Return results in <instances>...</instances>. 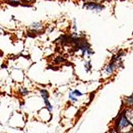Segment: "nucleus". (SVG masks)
I'll list each match as a JSON object with an SVG mask.
<instances>
[{"instance_id":"obj_11","label":"nucleus","mask_w":133,"mask_h":133,"mask_svg":"<svg viewBox=\"0 0 133 133\" xmlns=\"http://www.w3.org/2000/svg\"><path fill=\"white\" fill-rule=\"evenodd\" d=\"M130 133H133V131H132V132H130Z\"/></svg>"},{"instance_id":"obj_5","label":"nucleus","mask_w":133,"mask_h":133,"mask_svg":"<svg viewBox=\"0 0 133 133\" xmlns=\"http://www.w3.org/2000/svg\"><path fill=\"white\" fill-rule=\"evenodd\" d=\"M124 103H125V105L128 108H132L133 107V94L124 98Z\"/></svg>"},{"instance_id":"obj_7","label":"nucleus","mask_w":133,"mask_h":133,"mask_svg":"<svg viewBox=\"0 0 133 133\" xmlns=\"http://www.w3.org/2000/svg\"><path fill=\"white\" fill-rule=\"evenodd\" d=\"M84 68L87 73H89L90 71L91 70V63L90 61H86L84 63Z\"/></svg>"},{"instance_id":"obj_8","label":"nucleus","mask_w":133,"mask_h":133,"mask_svg":"<svg viewBox=\"0 0 133 133\" xmlns=\"http://www.w3.org/2000/svg\"><path fill=\"white\" fill-rule=\"evenodd\" d=\"M20 92H21L22 95H27L28 90L26 88H20Z\"/></svg>"},{"instance_id":"obj_9","label":"nucleus","mask_w":133,"mask_h":133,"mask_svg":"<svg viewBox=\"0 0 133 133\" xmlns=\"http://www.w3.org/2000/svg\"><path fill=\"white\" fill-rule=\"evenodd\" d=\"M88 1H100V0H88Z\"/></svg>"},{"instance_id":"obj_10","label":"nucleus","mask_w":133,"mask_h":133,"mask_svg":"<svg viewBox=\"0 0 133 133\" xmlns=\"http://www.w3.org/2000/svg\"><path fill=\"white\" fill-rule=\"evenodd\" d=\"M110 133H117V132L116 131V130H115V129H114V131H113V132H110Z\"/></svg>"},{"instance_id":"obj_4","label":"nucleus","mask_w":133,"mask_h":133,"mask_svg":"<svg viewBox=\"0 0 133 133\" xmlns=\"http://www.w3.org/2000/svg\"><path fill=\"white\" fill-rule=\"evenodd\" d=\"M83 96H84V94L82 93L81 91H79V90H74L70 92L68 97H69L70 101H71L72 103H75L78 101V98H79Z\"/></svg>"},{"instance_id":"obj_6","label":"nucleus","mask_w":133,"mask_h":133,"mask_svg":"<svg viewBox=\"0 0 133 133\" xmlns=\"http://www.w3.org/2000/svg\"><path fill=\"white\" fill-rule=\"evenodd\" d=\"M86 7L88 9H91V10H94V11H101L102 9L103 8V6H99L97 4H94V3H91L88 5H86Z\"/></svg>"},{"instance_id":"obj_3","label":"nucleus","mask_w":133,"mask_h":133,"mask_svg":"<svg viewBox=\"0 0 133 133\" xmlns=\"http://www.w3.org/2000/svg\"><path fill=\"white\" fill-rule=\"evenodd\" d=\"M40 94H41L42 98L44 100V103H45L46 108L48 109V111H51L52 109H53V108H52L51 104L49 102V93H48V91H47L46 90H45V89H43V90H41L40 91Z\"/></svg>"},{"instance_id":"obj_1","label":"nucleus","mask_w":133,"mask_h":133,"mask_svg":"<svg viewBox=\"0 0 133 133\" xmlns=\"http://www.w3.org/2000/svg\"><path fill=\"white\" fill-rule=\"evenodd\" d=\"M114 129L117 133H130L133 131V124L126 116L124 111L121 112L116 119Z\"/></svg>"},{"instance_id":"obj_2","label":"nucleus","mask_w":133,"mask_h":133,"mask_svg":"<svg viewBox=\"0 0 133 133\" xmlns=\"http://www.w3.org/2000/svg\"><path fill=\"white\" fill-rule=\"evenodd\" d=\"M119 58H120V56L119 55H117L116 57V59L114 61H111L108 63V65L105 68V72L108 75H112L114 72H115L117 68H118V63L119 62Z\"/></svg>"}]
</instances>
